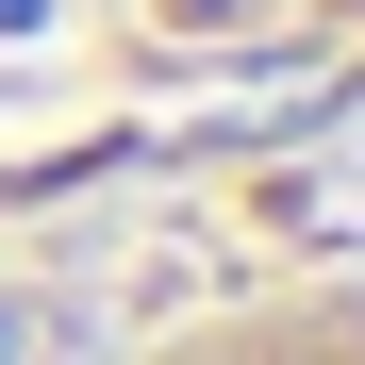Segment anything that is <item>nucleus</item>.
<instances>
[{"label":"nucleus","mask_w":365,"mask_h":365,"mask_svg":"<svg viewBox=\"0 0 365 365\" xmlns=\"http://www.w3.org/2000/svg\"><path fill=\"white\" fill-rule=\"evenodd\" d=\"M116 365H365V282L316 266V282H250V299H200V316L133 332Z\"/></svg>","instance_id":"obj_1"}]
</instances>
